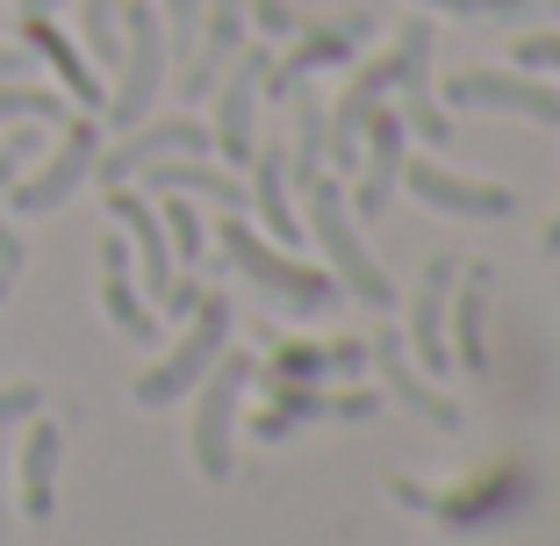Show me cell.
<instances>
[{
  "instance_id": "1",
  "label": "cell",
  "mask_w": 560,
  "mask_h": 546,
  "mask_svg": "<svg viewBox=\"0 0 560 546\" xmlns=\"http://www.w3.org/2000/svg\"><path fill=\"white\" fill-rule=\"evenodd\" d=\"M223 252H231V266L245 274V281H259L266 295H280L295 316H316V310H330V302H338V288H330L324 266H302V259H288V252H273L245 223V216H231V223H223Z\"/></svg>"
},
{
  "instance_id": "2",
  "label": "cell",
  "mask_w": 560,
  "mask_h": 546,
  "mask_svg": "<svg viewBox=\"0 0 560 546\" xmlns=\"http://www.w3.org/2000/svg\"><path fill=\"white\" fill-rule=\"evenodd\" d=\"M302 195H310V223H316V237H324L330 266H338V281H346L366 310H396V281L366 259L360 231H352V209L338 201V181H324V173H316V181H302Z\"/></svg>"
},
{
  "instance_id": "3",
  "label": "cell",
  "mask_w": 560,
  "mask_h": 546,
  "mask_svg": "<svg viewBox=\"0 0 560 546\" xmlns=\"http://www.w3.org/2000/svg\"><path fill=\"white\" fill-rule=\"evenodd\" d=\"M223 338H231V302H223V295H201V302H195V332H187L180 346L165 352L151 374H137L130 396L144 403V410H159V403H173V396H187V388H201V374H209L215 352H223Z\"/></svg>"
},
{
  "instance_id": "4",
  "label": "cell",
  "mask_w": 560,
  "mask_h": 546,
  "mask_svg": "<svg viewBox=\"0 0 560 546\" xmlns=\"http://www.w3.org/2000/svg\"><path fill=\"white\" fill-rule=\"evenodd\" d=\"M165 22L159 8H144V0H122V86H116V123L130 130V123H144L151 94H159L165 80Z\"/></svg>"
},
{
  "instance_id": "5",
  "label": "cell",
  "mask_w": 560,
  "mask_h": 546,
  "mask_svg": "<svg viewBox=\"0 0 560 546\" xmlns=\"http://www.w3.org/2000/svg\"><path fill=\"white\" fill-rule=\"evenodd\" d=\"M245 374H252V360H223L215 352V367L201 374V410H195V461H201V475L209 481H223L231 475V417H237V396H245Z\"/></svg>"
},
{
  "instance_id": "6",
  "label": "cell",
  "mask_w": 560,
  "mask_h": 546,
  "mask_svg": "<svg viewBox=\"0 0 560 546\" xmlns=\"http://www.w3.org/2000/svg\"><path fill=\"white\" fill-rule=\"evenodd\" d=\"M94 159H101V130H94V123H66L58 151H50V159L30 173V181H15L8 209H22V216H44V209H58V201H66L72 187L86 181V173H94Z\"/></svg>"
},
{
  "instance_id": "7",
  "label": "cell",
  "mask_w": 560,
  "mask_h": 546,
  "mask_svg": "<svg viewBox=\"0 0 560 546\" xmlns=\"http://www.w3.org/2000/svg\"><path fill=\"white\" fill-rule=\"evenodd\" d=\"M402 187H410L424 209H439V216H511L517 209V195L503 181H460V173H445V166H431V159H417V166H402Z\"/></svg>"
},
{
  "instance_id": "8",
  "label": "cell",
  "mask_w": 560,
  "mask_h": 546,
  "mask_svg": "<svg viewBox=\"0 0 560 546\" xmlns=\"http://www.w3.org/2000/svg\"><path fill=\"white\" fill-rule=\"evenodd\" d=\"M445 101L460 108H503V116H532V123H560V94L539 80H511V72H460L445 86Z\"/></svg>"
},
{
  "instance_id": "9",
  "label": "cell",
  "mask_w": 560,
  "mask_h": 546,
  "mask_svg": "<svg viewBox=\"0 0 560 546\" xmlns=\"http://www.w3.org/2000/svg\"><path fill=\"white\" fill-rule=\"evenodd\" d=\"M266 72H273L266 50H237L231 86H223V101H215V144L231 151V159H252V151H259V137H252V101H259Z\"/></svg>"
},
{
  "instance_id": "10",
  "label": "cell",
  "mask_w": 560,
  "mask_h": 546,
  "mask_svg": "<svg viewBox=\"0 0 560 546\" xmlns=\"http://www.w3.org/2000/svg\"><path fill=\"white\" fill-rule=\"evenodd\" d=\"M453 274H460V259L439 252V259L424 266V295H417V310H410V352L431 374H453V360H445V288H453Z\"/></svg>"
},
{
  "instance_id": "11",
  "label": "cell",
  "mask_w": 560,
  "mask_h": 546,
  "mask_svg": "<svg viewBox=\"0 0 560 546\" xmlns=\"http://www.w3.org/2000/svg\"><path fill=\"white\" fill-rule=\"evenodd\" d=\"M360 137H374V151H366V181H360V216H381L388 201H396V181H402V116H388V108H374V116L360 123Z\"/></svg>"
},
{
  "instance_id": "12",
  "label": "cell",
  "mask_w": 560,
  "mask_h": 546,
  "mask_svg": "<svg viewBox=\"0 0 560 546\" xmlns=\"http://www.w3.org/2000/svg\"><path fill=\"white\" fill-rule=\"evenodd\" d=\"M209 151V130L201 123H187V116H173V123H151V130H137L130 144H116L108 151V181H122V173H137V166H151V159H201Z\"/></svg>"
},
{
  "instance_id": "13",
  "label": "cell",
  "mask_w": 560,
  "mask_h": 546,
  "mask_svg": "<svg viewBox=\"0 0 560 546\" xmlns=\"http://www.w3.org/2000/svg\"><path fill=\"white\" fill-rule=\"evenodd\" d=\"M360 36H366V15H346V22H330V30H302V44L288 50L273 72H266V86H273V94H295L302 72H310V66H338Z\"/></svg>"
},
{
  "instance_id": "14",
  "label": "cell",
  "mask_w": 560,
  "mask_h": 546,
  "mask_svg": "<svg viewBox=\"0 0 560 546\" xmlns=\"http://www.w3.org/2000/svg\"><path fill=\"white\" fill-rule=\"evenodd\" d=\"M22 44L44 50L50 66H58V80H66V94L80 101V108H101V80L86 72V58L66 44V30H50V8H22Z\"/></svg>"
},
{
  "instance_id": "15",
  "label": "cell",
  "mask_w": 560,
  "mask_h": 546,
  "mask_svg": "<svg viewBox=\"0 0 560 546\" xmlns=\"http://www.w3.org/2000/svg\"><path fill=\"white\" fill-rule=\"evenodd\" d=\"M108 209H116V223L137 237V259H144V288H151V302H165V288H173V252H165L159 216H151L137 195H122L116 181H108Z\"/></svg>"
},
{
  "instance_id": "16",
  "label": "cell",
  "mask_w": 560,
  "mask_h": 546,
  "mask_svg": "<svg viewBox=\"0 0 560 546\" xmlns=\"http://www.w3.org/2000/svg\"><path fill=\"white\" fill-rule=\"evenodd\" d=\"M525 497H532V481H525V467L511 461V467H495V475L481 467L467 497H439L431 511L453 518V525H475V518H495V511H511V503H525Z\"/></svg>"
},
{
  "instance_id": "17",
  "label": "cell",
  "mask_w": 560,
  "mask_h": 546,
  "mask_svg": "<svg viewBox=\"0 0 560 546\" xmlns=\"http://www.w3.org/2000/svg\"><path fill=\"white\" fill-rule=\"evenodd\" d=\"M101 302H108V316L122 324V338H159V316H151L130 288V245H122V237L101 245Z\"/></svg>"
},
{
  "instance_id": "18",
  "label": "cell",
  "mask_w": 560,
  "mask_h": 546,
  "mask_svg": "<svg viewBox=\"0 0 560 546\" xmlns=\"http://www.w3.org/2000/svg\"><path fill=\"white\" fill-rule=\"evenodd\" d=\"M237 50H245V8L237 0H215V15H209V44L195 50V66H187V101L215 94V72L231 66Z\"/></svg>"
},
{
  "instance_id": "19",
  "label": "cell",
  "mask_w": 560,
  "mask_h": 546,
  "mask_svg": "<svg viewBox=\"0 0 560 546\" xmlns=\"http://www.w3.org/2000/svg\"><path fill=\"white\" fill-rule=\"evenodd\" d=\"M374 367H381V381H388V388H396V396L410 403L417 417H431V425H445V431L460 425V410H453V403H445L439 388H424V381H417L410 367H402V338H396V332H381V338H374Z\"/></svg>"
},
{
  "instance_id": "20",
  "label": "cell",
  "mask_w": 560,
  "mask_h": 546,
  "mask_svg": "<svg viewBox=\"0 0 560 546\" xmlns=\"http://www.w3.org/2000/svg\"><path fill=\"white\" fill-rule=\"evenodd\" d=\"M50 475H58V425L36 417L30 425V446H22V511L44 525L50 518Z\"/></svg>"
},
{
  "instance_id": "21",
  "label": "cell",
  "mask_w": 560,
  "mask_h": 546,
  "mask_svg": "<svg viewBox=\"0 0 560 546\" xmlns=\"http://www.w3.org/2000/svg\"><path fill=\"white\" fill-rule=\"evenodd\" d=\"M144 181H151V187H165V195H209V201H231V209L245 201V187H237V181H223V173L195 166V159H180V166H173V159H151Z\"/></svg>"
},
{
  "instance_id": "22",
  "label": "cell",
  "mask_w": 560,
  "mask_h": 546,
  "mask_svg": "<svg viewBox=\"0 0 560 546\" xmlns=\"http://www.w3.org/2000/svg\"><path fill=\"white\" fill-rule=\"evenodd\" d=\"M460 316V374H489V338H481V310H489V274H467V295L445 302Z\"/></svg>"
},
{
  "instance_id": "23",
  "label": "cell",
  "mask_w": 560,
  "mask_h": 546,
  "mask_svg": "<svg viewBox=\"0 0 560 546\" xmlns=\"http://www.w3.org/2000/svg\"><path fill=\"white\" fill-rule=\"evenodd\" d=\"M252 159H259V181H252L259 187V223L280 245H295V209H288V187H280L288 181V159H280V151H252Z\"/></svg>"
},
{
  "instance_id": "24",
  "label": "cell",
  "mask_w": 560,
  "mask_h": 546,
  "mask_svg": "<svg viewBox=\"0 0 560 546\" xmlns=\"http://www.w3.org/2000/svg\"><path fill=\"white\" fill-rule=\"evenodd\" d=\"M58 116H66V101H58V94L0 80V123H58Z\"/></svg>"
},
{
  "instance_id": "25",
  "label": "cell",
  "mask_w": 560,
  "mask_h": 546,
  "mask_svg": "<svg viewBox=\"0 0 560 546\" xmlns=\"http://www.w3.org/2000/svg\"><path fill=\"white\" fill-rule=\"evenodd\" d=\"M80 30H86V50L116 66V50H122V0H86Z\"/></svg>"
},
{
  "instance_id": "26",
  "label": "cell",
  "mask_w": 560,
  "mask_h": 546,
  "mask_svg": "<svg viewBox=\"0 0 560 546\" xmlns=\"http://www.w3.org/2000/svg\"><path fill=\"white\" fill-rule=\"evenodd\" d=\"M324 374V346H280L273 352V381H310Z\"/></svg>"
},
{
  "instance_id": "27",
  "label": "cell",
  "mask_w": 560,
  "mask_h": 546,
  "mask_svg": "<svg viewBox=\"0 0 560 546\" xmlns=\"http://www.w3.org/2000/svg\"><path fill=\"white\" fill-rule=\"evenodd\" d=\"M173 8V22H165V44L173 50H195L201 44V0H165Z\"/></svg>"
},
{
  "instance_id": "28",
  "label": "cell",
  "mask_w": 560,
  "mask_h": 546,
  "mask_svg": "<svg viewBox=\"0 0 560 546\" xmlns=\"http://www.w3.org/2000/svg\"><path fill=\"white\" fill-rule=\"evenodd\" d=\"M316 159H324V116H316V101H302V151H295L302 181H316Z\"/></svg>"
},
{
  "instance_id": "29",
  "label": "cell",
  "mask_w": 560,
  "mask_h": 546,
  "mask_svg": "<svg viewBox=\"0 0 560 546\" xmlns=\"http://www.w3.org/2000/svg\"><path fill=\"white\" fill-rule=\"evenodd\" d=\"M165 231H173L180 259H201V216L187 209V201H173V209H165Z\"/></svg>"
},
{
  "instance_id": "30",
  "label": "cell",
  "mask_w": 560,
  "mask_h": 546,
  "mask_svg": "<svg viewBox=\"0 0 560 546\" xmlns=\"http://www.w3.org/2000/svg\"><path fill=\"white\" fill-rule=\"evenodd\" d=\"M402 130H417V137H431V144H445V137H453V123H445L424 94H410V108H402Z\"/></svg>"
},
{
  "instance_id": "31",
  "label": "cell",
  "mask_w": 560,
  "mask_h": 546,
  "mask_svg": "<svg viewBox=\"0 0 560 546\" xmlns=\"http://www.w3.org/2000/svg\"><path fill=\"white\" fill-rule=\"evenodd\" d=\"M424 8H445V15H525L532 0H424Z\"/></svg>"
},
{
  "instance_id": "32",
  "label": "cell",
  "mask_w": 560,
  "mask_h": 546,
  "mask_svg": "<svg viewBox=\"0 0 560 546\" xmlns=\"http://www.w3.org/2000/svg\"><path fill=\"white\" fill-rule=\"evenodd\" d=\"M36 410H44V388H36V381L0 388V425H8V417H36Z\"/></svg>"
},
{
  "instance_id": "33",
  "label": "cell",
  "mask_w": 560,
  "mask_h": 546,
  "mask_svg": "<svg viewBox=\"0 0 560 546\" xmlns=\"http://www.w3.org/2000/svg\"><path fill=\"white\" fill-rule=\"evenodd\" d=\"M517 58H525V66H553L560 72V36H525V44H517Z\"/></svg>"
},
{
  "instance_id": "34",
  "label": "cell",
  "mask_w": 560,
  "mask_h": 546,
  "mask_svg": "<svg viewBox=\"0 0 560 546\" xmlns=\"http://www.w3.org/2000/svg\"><path fill=\"white\" fill-rule=\"evenodd\" d=\"M0 80H30V50L22 44H0Z\"/></svg>"
},
{
  "instance_id": "35",
  "label": "cell",
  "mask_w": 560,
  "mask_h": 546,
  "mask_svg": "<svg viewBox=\"0 0 560 546\" xmlns=\"http://www.w3.org/2000/svg\"><path fill=\"white\" fill-rule=\"evenodd\" d=\"M259 30H295V15H288V8H273V0H259Z\"/></svg>"
},
{
  "instance_id": "36",
  "label": "cell",
  "mask_w": 560,
  "mask_h": 546,
  "mask_svg": "<svg viewBox=\"0 0 560 546\" xmlns=\"http://www.w3.org/2000/svg\"><path fill=\"white\" fill-rule=\"evenodd\" d=\"M0 266H22V237H8V223H0Z\"/></svg>"
},
{
  "instance_id": "37",
  "label": "cell",
  "mask_w": 560,
  "mask_h": 546,
  "mask_svg": "<svg viewBox=\"0 0 560 546\" xmlns=\"http://www.w3.org/2000/svg\"><path fill=\"white\" fill-rule=\"evenodd\" d=\"M546 252H560V216H553V223H546Z\"/></svg>"
},
{
  "instance_id": "38",
  "label": "cell",
  "mask_w": 560,
  "mask_h": 546,
  "mask_svg": "<svg viewBox=\"0 0 560 546\" xmlns=\"http://www.w3.org/2000/svg\"><path fill=\"white\" fill-rule=\"evenodd\" d=\"M8 288H15V266H0V302H8Z\"/></svg>"
}]
</instances>
